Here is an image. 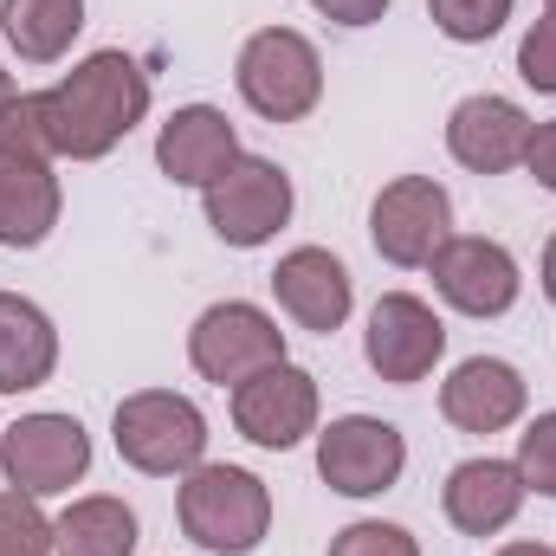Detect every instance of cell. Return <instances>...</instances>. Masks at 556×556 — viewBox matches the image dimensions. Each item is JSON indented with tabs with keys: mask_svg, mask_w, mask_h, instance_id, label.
I'll use <instances>...</instances> for the list:
<instances>
[{
	"mask_svg": "<svg viewBox=\"0 0 556 556\" xmlns=\"http://www.w3.org/2000/svg\"><path fill=\"white\" fill-rule=\"evenodd\" d=\"M39 117L52 155L98 162L149 117V72L130 52H91L52 91H39Z\"/></svg>",
	"mask_w": 556,
	"mask_h": 556,
	"instance_id": "1",
	"label": "cell"
},
{
	"mask_svg": "<svg viewBox=\"0 0 556 556\" xmlns=\"http://www.w3.org/2000/svg\"><path fill=\"white\" fill-rule=\"evenodd\" d=\"M181 531L214 556H253L273 531V492L247 466H194L181 479Z\"/></svg>",
	"mask_w": 556,
	"mask_h": 556,
	"instance_id": "2",
	"label": "cell"
},
{
	"mask_svg": "<svg viewBox=\"0 0 556 556\" xmlns=\"http://www.w3.org/2000/svg\"><path fill=\"white\" fill-rule=\"evenodd\" d=\"M117 453L149 472V479H175V472H194L201 453H207V415L175 395V389H142V395H124L117 402Z\"/></svg>",
	"mask_w": 556,
	"mask_h": 556,
	"instance_id": "3",
	"label": "cell"
},
{
	"mask_svg": "<svg viewBox=\"0 0 556 556\" xmlns=\"http://www.w3.org/2000/svg\"><path fill=\"white\" fill-rule=\"evenodd\" d=\"M233 78H240V98H247L266 124H298V117H311L317 98H324V59H317V46H311L304 33H291V26L253 33V39L240 46Z\"/></svg>",
	"mask_w": 556,
	"mask_h": 556,
	"instance_id": "4",
	"label": "cell"
},
{
	"mask_svg": "<svg viewBox=\"0 0 556 556\" xmlns=\"http://www.w3.org/2000/svg\"><path fill=\"white\" fill-rule=\"evenodd\" d=\"M188 363H194L207 382H220V389L233 382V389H240L247 376L285 363V330H278L260 304H247V298L207 304V311L194 317V330H188Z\"/></svg>",
	"mask_w": 556,
	"mask_h": 556,
	"instance_id": "5",
	"label": "cell"
},
{
	"mask_svg": "<svg viewBox=\"0 0 556 556\" xmlns=\"http://www.w3.org/2000/svg\"><path fill=\"white\" fill-rule=\"evenodd\" d=\"M0 472L26 498L72 492L91 472V433L72 415H26L0 433Z\"/></svg>",
	"mask_w": 556,
	"mask_h": 556,
	"instance_id": "6",
	"label": "cell"
},
{
	"mask_svg": "<svg viewBox=\"0 0 556 556\" xmlns=\"http://www.w3.org/2000/svg\"><path fill=\"white\" fill-rule=\"evenodd\" d=\"M207 194V227L227 240V247H240V253H253V247H266L278 227L291 220V175L266 162V155H240L214 188H201Z\"/></svg>",
	"mask_w": 556,
	"mask_h": 556,
	"instance_id": "7",
	"label": "cell"
},
{
	"mask_svg": "<svg viewBox=\"0 0 556 556\" xmlns=\"http://www.w3.org/2000/svg\"><path fill=\"white\" fill-rule=\"evenodd\" d=\"M402 466H408L402 427H389V420H376V415H343L317 433V472H324V485L343 492V498H376V492H389V485L402 479Z\"/></svg>",
	"mask_w": 556,
	"mask_h": 556,
	"instance_id": "8",
	"label": "cell"
},
{
	"mask_svg": "<svg viewBox=\"0 0 556 556\" xmlns=\"http://www.w3.org/2000/svg\"><path fill=\"white\" fill-rule=\"evenodd\" d=\"M369 240L389 266H427L453 240V201L433 175H402L369 207Z\"/></svg>",
	"mask_w": 556,
	"mask_h": 556,
	"instance_id": "9",
	"label": "cell"
},
{
	"mask_svg": "<svg viewBox=\"0 0 556 556\" xmlns=\"http://www.w3.org/2000/svg\"><path fill=\"white\" fill-rule=\"evenodd\" d=\"M233 427L266 453L298 446L304 433H317V376L298 363H273V369L247 376L233 389Z\"/></svg>",
	"mask_w": 556,
	"mask_h": 556,
	"instance_id": "10",
	"label": "cell"
},
{
	"mask_svg": "<svg viewBox=\"0 0 556 556\" xmlns=\"http://www.w3.org/2000/svg\"><path fill=\"white\" fill-rule=\"evenodd\" d=\"M433 285H440V298L453 304V311H466V317H505L511 304H518V260L498 247V240H485V233H459V240H446L433 260Z\"/></svg>",
	"mask_w": 556,
	"mask_h": 556,
	"instance_id": "11",
	"label": "cell"
},
{
	"mask_svg": "<svg viewBox=\"0 0 556 556\" xmlns=\"http://www.w3.org/2000/svg\"><path fill=\"white\" fill-rule=\"evenodd\" d=\"M369 369L395 389H408L420 376H433V363L446 356V324L433 317V304H420L408 291H389L369 311Z\"/></svg>",
	"mask_w": 556,
	"mask_h": 556,
	"instance_id": "12",
	"label": "cell"
},
{
	"mask_svg": "<svg viewBox=\"0 0 556 556\" xmlns=\"http://www.w3.org/2000/svg\"><path fill=\"white\" fill-rule=\"evenodd\" d=\"M233 162H240V137H233L227 111H214V104H181L155 137V168L175 188H214Z\"/></svg>",
	"mask_w": 556,
	"mask_h": 556,
	"instance_id": "13",
	"label": "cell"
},
{
	"mask_svg": "<svg viewBox=\"0 0 556 556\" xmlns=\"http://www.w3.org/2000/svg\"><path fill=\"white\" fill-rule=\"evenodd\" d=\"M531 117L511 104V98H466V104H453V117H446V149H453V162L459 168H472V175H505V168H518L525 162V149H531Z\"/></svg>",
	"mask_w": 556,
	"mask_h": 556,
	"instance_id": "14",
	"label": "cell"
},
{
	"mask_svg": "<svg viewBox=\"0 0 556 556\" xmlns=\"http://www.w3.org/2000/svg\"><path fill=\"white\" fill-rule=\"evenodd\" d=\"M273 291H278V304H285L304 330H317V337H330V330L350 317V304H356L350 266H343L337 253H324V247L285 253L278 273H273Z\"/></svg>",
	"mask_w": 556,
	"mask_h": 556,
	"instance_id": "15",
	"label": "cell"
},
{
	"mask_svg": "<svg viewBox=\"0 0 556 556\" xmlns=\"http://www.w3.org/2000/svg\"><path fill=\"white\" fill-rule=\"evenodd\" d=\"M440 415L459 433H505L525 415V376L498 356H472L440 382Z\"/></svg>",
	"mask_w": 556,
	"mask_h": 556,
	"instance_id": "16",
	"label": "cell"
},
{
	"mask_svg": "<svg viewBox=\"0 0 556 556\" xmlns=\"http://www.w3.org/2000/svg\"><path fill=\"white\" fill-rule=\"evenodd\" d=\"M525 505V472L511 459H459L446 472V518L466 538H498Z\"/></svg>",
	"mask_w": 556,
	"mask_h": 556,
	"instance_id": "17",
	"label": "cell"
},
{
	"mask_svg": "<svg viewBox=\"0 0 556 556\" xmlns=\"http://www.w3.org/2000/svg\"><path fill=\"white\" fill-rule=\"evenodd\" d=\"M59 227V175L52 155L0 149V247H39Z\"/></svg>",
	"mask_w": 556,
	"mask_h": 556,
	"instance_id": "18",
	"label": "cell"
},
{
	"mask_svg": "<svg viewBox=\"0 0 556 556\" xmlns=\"http://www.w3.org/2000/svg\"><path fill=\"white\" fill-rule=\"evenodd\" d=\"M59 369V330L52 317L20 298V291H0V395H26L39 382H52Z\"/></svg>",
	"mask_w": 556,
	"mask_h": 556,
	"instance_id": "19",
	"label": "cell"
},
{
	"mask_svg": "<svg viewBox=\"0 0 556 556\" xmlns=\"http://www.w3.org/2000/svg\"><path fill=\"white\" fill-rule=\"evenodd\" d=\"M52 556H137V511L111 492L72 498L52 525Z\"/></svg>",
	"mask_w": 556,
	"mask_h": 556,
	"instance_id": "20",
	"label": "cell"
},
{
	"mask_svg": "<svg viewBox=\"0 0 556 556\" xmlns=\"http://www.w3.org/2000/svg\"><path fill=\"white\" fill-rule=\"evenodd\" d=\"M0 26H7V46L33 65H52L65 59V46L78 39L85 26V0H0Z\"/></svg>",
	"mask_w": 556,
	"mask_h": 556,
	"instance_id": "21",
	"label": "cell"
},
{
	"mask_svg": "<svg viewBox=\"0 0 556 556\" xmlns=\"http://www.w3.org/2000/svg\"><path fill=\"white\" fill-rule=\"evenodd\" d=\"M0 556H52V525L26 492H0Z\"/></svg>",
	"mask_w": 556,
	"mask_h": 556,
	"instance_id": "22",
	"label": "cell"
},
{
	"mask_svg": "<svg viewBox=\"0 0 556 556\" xmlns=\"http://www.w3.org/2000/svg\"><path fill=\"white\" fill-rule=\"evenodd\" d=\"M427 7H433V26L459 46H479L511 20V0H427Z\"/></svg>",
	"mask_w": 556,
	"mask_h": 556,
	"instance_id": "23",
	"label": "cell"
},
{
	"mask_svg": "<svg viewBox=\"0 0 556 556\" xmlns=\"http://www.w3.org/2000/svg\"><path fill=\"white\" fill-rule=\"evenodd\" d=\"M511 466L525 472V492L556 498V408L551 415H538L525 433H518V459H511Z\"/></svg>",
	"mask_w": 556,
	"mask_h": 556,
	"instance_id": "24",
	"label": "cell"
},
{
	"mask_svg": "<svg viewBox=\"0 0 556 556\" xmlns=\"http://www.w3.org/2000/svg\"><path fill=\"white\" fill-rule=\"evenodd\" d=\"M330 556H420V544L402 525H382V518H363L350 531L330 538Z\"/></svg>",
	"mask_w": 556,
	"mask_h": 556,
	"instance_id": "25",
	"label": "cell"
},
{
	"mask_svg": "<svg viewBox=\"0 0 556 556\" xmlns=\"http://www.w3.org/2000/svg\"><path fill=\"white\" fill-rule=\"evenodd\" d=\"M0 149H20V155H52V142H46V117H39V91L33 98H7L0 104Z\"/></svg>",
	"mask_w": 556,
	"mask_h": 556,
	"instance_id": "26",
	"label": "cell"
},
{
	"mask_svg": "<svg viewBox=\"0 0 556 556\" xmlns=\"http://www.w3.org/2000/svg\"><path fill=\"white\" fill-rule=\"evenodd\" d=\"M518 78L531 91H556V13H544L525 39H518Z\"/></svg>",
	"mask_w": 556,
	"mask_h": 556,
	"instance_id": "27",
	"label": "cell"
},
{
	"mask_svg": "<svg viewBox=\"0 0 556 556\" xmlns=\"http://www.w3.org/2000/svg\"><path fill=\"white\" fill-rule=\"evenodd\" d=\"M525 168H531V175H538V181H544V188L556 194V124H538V130H531Z\"/></svg>",
	"mask_w": 556,
	"mask_h": 556,
	"instance_id": "28",
	"label": "cell"
},
{
	"mask_svg": "<svg viewBox=\"0 0 556 556\" xmlns=\"http://www.w3.org/2000/svg\"><path fill=\"white\" fill-rule=\"evenodd\" d=\"M544 298L556 304V233H551V247H544Z\"/></svg>",
	"mask_w": 556,
	"mask_h": 556,
	"instance_id": "29",
	"label": "cell"
},
{
	"mask_svg": "<svg viewBox=\"0 0 556 556\" xmlns=\"http://www.w3.org/2000/svg\"><path fill=\"white\" fill-rule=\"evenodd\" d=\"M498 556H556V551H551V544H505Z\"/></svg>",
	"mask_w": 556,
	"mask_h": 556,
	"instance_id": "30",
	"label": "cell"
},
{
	"mask_svg": "<svg viewBox=\"0 0 556 556\" xmlns=\"http://www.w3.org/2000/svg\"><path fill=\"white\" fill-rule=\"evenodd\" d=\"M7 98H13V78H7V65H0V104H7Z\"/></svg>",
	"mask_w": 556,
	"mask_h": 556,
	"instance_id": "31",
	"label": "cell"
},
{
	"mask_svg": "<svg viewBox=\"0 0 556 556\" xmlns=\"http://www.w3.org/2000/svg\"><path fill=\"white\" fill-rule=\"evenodd\" d=\"M551 13H556V0H551Z\"/></svg>",
	"mask_w": 556,
	"mask_h": 556,
	"instance_id": "32",
	"label": "cell"
}]
</instances>
